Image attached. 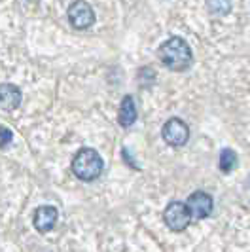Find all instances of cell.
<instances>
[{"label":"cell","instance_id":"6da1fadb","mask_svg":"<svg viewBox=\"0 0 250 252\" xmlns=\"http://www.w3.org/2000/svg\"><path fill=\"white\" fill-rule=\"evenodd\" d=\"M159 59L167 68H171L175 72H182L191 66L193 55H191V50H189L186 40H182L180 36H173L161 44Z\"/></svg>","mask_w":250,"mask_h":252},{"label":"cell","instance_id":"7a4b0ae2","mask_svg":"<svg viewBox=\"0 0 250 252\" xmlns=\"http://www.w3.org/2000/svg\"><path fill=\"white\" fill-rule=\"evenodd\" d=\"M104 169V161L99 152L93 148H82L72 159V173L84 182H91L100 177Z\"/></svg>","mask_w":250,"mask_h":252},{"label":"cell","instance_id":"3957f363","mask_svg":"<svg viewBox=\"0 0 250 252\" xmlns=\"http://www.w3.org/2000/svg\"><path fill=\"white\" fill-rule=\"evenodd\" d=\"M163 220L169 229L173 231H182L186 229L189 220H191V215L188 211L186 203L180 201H171L167 207H165V213H163Z\"/></svg>","mask_w":250,"mask_h":252},{"label":"cell","instance_id":"277c9868","mask_svg":"<svg viewBox=\"0 0 250 252\" xmlns=\"http://www.w3.org/2000/svg\"><path fill=\"white\" fill-rule=\"evenodd\" d=\"M68 21L74 29L84 31V29H89L95 23V12H93V8L89 6L88 2L76 0L68 8Z\"/></svg>","mask_w":250,"mask_h":252},{"label":"cell","instance_id":"5b68a950","mask_svg":"<svg viewBox=\"0 0 250 252\" xmlns=\"http://www.w3.org/2000/svg\"><path fill=\"white\" fill-rule=\"evenodd\" d=\"M163 140L169 144V146H175V148H180L184 146L189 139V129L188 126L178 120V118H171L165 126H163Z\"/></svg>","mask_w":250,"mask_h":252},{"label":"cell","instance_id":"8992f818","mask_svg":"<svg viewBox=\"0 0 250 252\" xmlns=\"http://www.w3.org/2000/svg\"><path fill=\"white\" fill-rule=\"evenodd\" d=\"M186 207H188V211H189V215H191V218L203 220V218L211 216L214 201L209 193H205V191H195V193L189 195Z\"/></svg>","mask_w":250,"mask_h":252},{"label":"cell","instance_id":"52a82bcc","mask_svg":"<svg viewBox=\"0 0 250 252\" xmlns=\"http://www.w3.org/2000/svg\"><path fill=\"white\" fill-rule=\"evenodd\" d=\"M57 209L51 207V205H44V207H38L36 213H34V227H36L40 233H48L51 231L55 224H57Z\"/></svg>","mask_w":250,"mask_h":252},{"label":"cell","instance_id":"ba28073f","mask_svg":"<svg viewBox=\"0 0 250 252\" xmlns=\"http://www.w3.org/2000/svg\"><path fill=\"white\" fill-rule=\"evenodd\" d=\"M21 104V91L13 84H0V108L2 110H15Z\"/></svg>","mask_w":250,"mask_h":252},{"label":"cell","instance_id":"9c48e42d","mask_svg":"<svg viewBox=\"0 0 250 252\" xmlns=\"http://www.w3.org/2000/svg\"><path fill=\"white\" fill-rule=\"evenodd\" d=\"M118 122L122 127H131L137 122V106L131 95H125L122 104H120V112H118Z\"/></svg>","mask_w":250,"mask_h":252},{"label":"cell","instance_id":"30bf717a","mask_svg":"<svg viewBox=\"0 0 250 252\" xmlns=\"http://www.w3.org/2000/svg\"><path fill=\"white\" fill-rule=\"evenodd\" d=\"M237 165V154L231 148H224L220 154V171L222 173H231Z\"/></svg>","mask_w":250,"mask_h":252},{"label":"cell","instance_id":"8fae6325","mask_svg":"<svg viewBox=\"0 0 250 252\" xmlns=\"http://www.w3.org/2000/svg\"><path fill=\"white\" fill-rule=\"evenodd\" d=\"M207 6L213 15H227L231 12V0H207Z\"/></svg>","mask_w":250,"mask_h":252},{"label":"cell","instance_id":"7c38bea8","mask_svg":"<svg viewBox=\"0 0 250 252\" xmlns=\"http://www.w3.org/2000/svg\"><path fill=\"white\" fill-rule=\"evenodd\" d=\"M138 82H140L142 88H150L152 84L156 82V70L150 68V66L140 68V72H138Z\"/></svg>","mask_w":250,"mask_h":252},{"label":"cell","instance_id":"4fadbf2b","mask_svg":"<svg viewBox=\"0 0 250 252\" xmlns=\"http://www.w3.org/2000/svg\"><path fill=\"white\" fill-rule=\"evenodd\" d=\"M13 140V133L8 129V127L0 126V150H4L10 142Z\"/></svg>","mask_w":250,"mask_h":252}]
</instances>
